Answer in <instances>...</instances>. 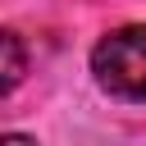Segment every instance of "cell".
<instances>
[{"mask_svg":"<svg viewBox=\"0 0 146 146\" xmlns=\"http://www.w3.org/2000/svg\"><path fill=\"white\" fill-rule=\"evenodd\" d=\"M96 82L119 100H146V23L114 27L91 50Z\"/></svg>","mask_w":146,"mask_h":146,"instance_id":"cell-1","label":"cell"},{"mask_svg":"<svg viewBox=\"0 0 146 146\" xmlns=\"http://www.w3.org/2000/svg\"><path fill=\"white\" fill-rule=\"evenodd\" d=\"M0 46H5V96L23 82V68H27V59H23V41H18V32H5L0 36Z\"/></svg>","mask_w":146,"mask_h":146,"instance_id":"cell-2","label":"cell"},{"mask_svg":"<svg viewBox=\"0 0 146 146\" xmlns=\"http://www.w3.org/2000/svg\"><path fill=\"white\" fill-rule=\"evenodd\" d=\"M5 146H36V141H32V137H23V132H9V137H5Z\"/></svg>","mask_w":146,"mask_h":146,"instance_id":"cell-3","label":"cell"}]
</instances>
